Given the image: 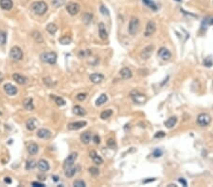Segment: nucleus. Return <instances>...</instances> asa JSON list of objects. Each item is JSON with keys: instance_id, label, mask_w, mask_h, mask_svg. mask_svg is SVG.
Masks as SVG:
<instances>
[{"instance_id": "obj_5", "label": "nucleus", "mask_w": 213, "mask_h": 187, "mask_svg": "<svg viewBox=\"0 0 213 187\" xmlns=\"http://www.w3.org/2000/svg\"><path fill=\"white\" fill-rule=\"evenodd\" d=\"M210 122H211V117L207 113H200L197 117V124L201 126V127L208 126Z\"/></svg>"}, {"instance_id": "obj_10", "label": "nucleus", "mask_w": 213, "mask_h": 187, "mask_svg": "<svg viewBox=\"0 0 213 187\" xmlns=\"http://www.w3.org/2000/svg\"><path fill=\"white\" fill-rule=\"evenodd\" d=\"M157 55L161 60H169L172 58V52L166 47L159 48V50H158V52H157Z\"/></svg>"}, {"instance_id": "obj_11", "label": "nucleus", "mask_w": 213, "mask_h": 187, "mask_svg": "<svg viewBox=\"0 0 213 187\" xmlns=\"http://www.w3.org/2000/svg\"><path fill=\"white\" fill-rule=\"evenodd\" d=\"M154 52V45H148L146 47H144L141 52H140V57L142 60H148L150 59L151 54Z\"/></svg>"}, {"instance_id": "obj_14", "label": "nucleus", "mask_w": 213, "mask_h": 187, "mask_svg": "<svg viewBox=\"0 0 213 187\" xmlns=\"http://www.w3.org/2000/svg\"><path fill=\"white\" fill-rule=\"evenodd\" d=\"M4 91L7 95H9V96H15L18 93L17 88L12 83H6L4 85Z\"/></svg>"}, {"instance_id": "obj_30", "label": "nucleus", "mask_w": 213, "mask_h": 187, "mask_svg": "<svg viewBox=\"0 0 213 187\" xmlns=\"http://www.w3.org/2000/svg\"><path fill=\"white\" fill-rule=\"evenodd\" d=\"M142 1L144 3V5H146L147 7H149L150 9H151L153 10H157L158 7H157V5L156 4V3L153 1V0H142Z\"/></svg>"}, {"instance_id": "obj_38", "label": "nucleus", "mask_w": 213, "mask_h": 187, "mask_svg": "<svg viewBox=\"0 0 213 187\" xmlns=\"http://www.w3.org/2000/svg\"><path fill=\"white\" fill-rule=\"evenodd\" d=\"M7 41V34L5 31H0V45H4Z\"/></svg>"}, {"instance_id": "obj_52", "label": "nucleus", "mask_w": 213, "mask_h": 187, "mask_svg": "<svg viewBox=\"0 0 213 187\" xmlns=\"http://www.w3.org/2000/svg\"><path fill=\"white\" fill-rule=\"evenodd\" d=\"M44 82H45V84H46L48 86H51V85H50L49 82H52V81H51V80H50L49 78H44Z\"/></svg>"}, {"instance_id": "obj_19", "label": "nucleus", "mask_w": 213, "mask_h": 187, "mask_svg": "<svg viewBox=\"0 0 213 187\" xmlns=\"http://www.w3.org/2000/svg\"><path fill=\"white\" fill-rule=\"evenodd\" d=\"M120 75L123 80H129V78H131L133 77L132 71H131V69H129L128 67L122 68V69L120 71Z\"/></svg>"}, {"instance_id": "obj_17", "label": "nucleus", "mask_w": 213, "mask_h": 187, "mask_svg": "<svg viewBox=\"0 0 213 187\" xmlns=\"http://www.w3.org/2000/svg\"><path fill=\"white\" fill-rule=\"evenodd\" d=\"M37 136L42 139H49L51 137V131L46 129H40L37 131Z\"/></svg>"}, {"instance_id": "obj_57", "label": "nucleus", "mask_w": 213, "mask_h": 187, "mask_svg": "<svg viewBox=\"0 0 213 187\" xmlns=\"http://www.w3.org/2000/svg\"><path fill=\"white\" fill-rule=\"evenodd\" d=\"M168 187H176V185L175 184H169Z\"/></svg>"}, {"instance_id": "obj_44", "label": "nucleus", "mask_w": 213, "mask_h": 187, "mask_svg": "<svg viewBox=\"0 0 213 187\" xmlns=\"http://www.w3.org/2000/svg\"><path fill=\"white\" fill-rule=\"evenodd\" d=\"M86 98H87V94H85V93H81L76 96V98H77L79 101H84V100H85Z\"/></svg>"}, {"instance_id": "obj_43", "label": "nucleus", "mask_w": 213, "mask_h": 187, "mask_svg": "<svg viewBox=\"0 0 213 187\" xmlns=\"http://www.w3.org/2000/svg\"><path fill=\"white\" fill-rule=\"evenodd\" d=\"M86 184L84 181H82V179H77V181H75L73 182V186L75 187H84Z\"/></svg>"}, {"instance_id": "obj_13", "label": "nucleus", "mask_w": 213, "mask_h": 187, "mask_svg": "<svg viewBox=\"0 0 213 187\" xmlns=\"http://www.w3.org/2000/svg\"><path fill=\"white\" fill-rule=\"evenodd\" d=\"M89 80L90 81L92 82L94 84H100L102 83L104 80V76L102 74H99V73H94V74H91L89 77Z\"/></svg>"}, {"instance_id": "obj_39", "label": "nucleus", "mask_w": 213, "mask_h": 187, "mask_svg": "<svg viewBox=\"0 0 213 187\" xmlns=\"http://www.w3.org/2000/svg\"><path fill=\"white\" fill-rule=\"evenodd\" d=\"M204 65L207 66V67H210V66L213 65V59H212V57L209 56V57H207V58H205L204 60Z\"/></svg>"}, {"instance_id": "obj_9", "label": "nucleus", "mask_w": 213, "mask_h": 187, "mask_svg": "<svg viewBox=\"0 0 213 187\" xmlns=\"http://www.w3.org/2000/svg\"><path fill=\"white\" fill-rule=\"evenodd\" d=\"M80 10H81V7L78 3L70 2L66 5V10L70 15H76V14H78Z\"/></svg>"}, {"instance_id": "obj_23", "label": "nucleus", "mask_w": 213, "mask_h": 187, "mask_svg": "<svg viewBox=\"0 0 213 187\" xmlns=\"http://www.w3.org/2000/svg\"><path fill=\"white\" fill-rule=\"evenodd\" d=\"M23 106L27 111H33L34 110V105H33V100L30 98H25L23 100Z\"/></svg>"}, {"instance_id": "obj_6", "label": "nucleus", "mask_w": 213, "mask_h": 187, "mask_svg": "<svg viewBox=\"0 0 213 187\" xmlns=\"http://www.w3.org/2000/svg\"><path fill=\"white\" fill-rule=\"evenodd\" d=\"M77 157H78V154L76 152H72L69 156H68L66 160L64 162V164H63V167L64 169L66 170L67 168H69L71 166H73V164L75 163V161L77 160Z\"/></svg>"}, {"instance_id": "obj_15", "label": "nucleus", "mask_w": 213, "mask_h": 187, "mask_svg": "<svg viewBox=\"0 0 213 187\" xmlns=\"http://www.w3.org/2000/svg\"><path fill=\"white\" fill-rule=\"evenodd\" d=\"M12 78H13V80H15V82H17V83L20 85H24L28 82V78L26 77L21 74H18V73H14L12 75Z\"/></svg>"}, {"instance_id": "obj_50", "label": "nucleus", "mask_w": 213, "mask_h": 187, "mask_svg": "<svg viewBox=\"0 0 213 187\" xmlns=\"http://www.w3.org/2000/svg\"><path fill=\"white\" fill-rule=\"evenodd\" d=\"M93 141L95 144H100V138L99 137V135H95L93 137Z\"/></svg>"}, {"instance_id": "obj_1", "label": "nucleus", "mask_w": 213, "mask_h": 187, "mask_svg": "<svg viewBox=\"0 0 213 187\" xmlns=\"http://www.w3.org/2000/svg\"><path fill=\"white\" fill-rule=\"evenodd\" d=\"M48 6L44 1L33 2L30 6L31 12L35 13L36 15H44V14L48 12Z\"/></svg>"}, {"instance_id": "obj_21", "label": "nucleus", "mask_w": 213, "mask_h": 187, "mask_svg": "<svg viewBox=\"0 0 213 187\" xmlns=\"http://www.w3.org/2000/svg\"><path fill=\"white\" fill-rule=\"evenodd\" d=\"M37 165H38L39 170L42 171V172H46V171H48V170H49V168H50L49 164H48L46 160H43V159L39 160Z\"/></svg>"}, {"instance_id": "obj_12", "label": "nucleus", "mask_w": 213, "mask_h": 187, "mask_svg": "<svg viewBox=\"0 0 213 187\" xmlns=\"http://www.w3.org/2000/svg\"><path fill=\"white\" fill-rule=\"evenodd\" d=\"M87 125V122L86 121H77V122H72V123L68 124L67 129H70V131H78L82 128L85 127Z\"/></svg>"}, {"instance_id": "obj_35", "label": "nucleus", "mask_w": 213, "mask_h": 187, "mask_svg": "<svg viewBox=\"0 0 213 187\" xmlns=\"http://www.w3.org/2000/svg\"><path fill=\"white\" fill-rule=\"evenodd\" d=\"M112 114H113V111L112 110H105L100 113V118L103 120H105V119H107V118H109Z\"/></svg>"}, {"instance_id": "obj_8", "label": "nucleus", "mask_w": 213, "mask_h": 187, "mask_svg": "<svg viewBox=\"0 0 213 187\" xmlns=\"http://www.w3.org/2000/svg\"><path fill=\"white\" fill-rule=\"evenodd\" d=\"M156 30V25L154 21H149L146 25L145 28V31H144V36L145 37H150V36L153 35Z\"/></svg>"}, {"instance_id": "obj_20", "label": "nucleus", "mask_w": 213, "mask_h": 187, "mask_svg": "<svg viewBox=\"0 0 213 187\" xmlns=\"http://www.w3.org/2000/svg\"><path fill=\"white\" fill-rule=\"evenodd\" d=\"M99 35L102 40H106L108 37V33L106 31L105 28V25L103 23H100L99 24Z\"/></svg>"}, {"instance_id": "obj_48", "label": "nucleus", "mask_w": 213, "mask_h": 187, "mask_svg": "<svg viewBox=\"0 0 213 187\" xmlns=\"http://www.w3.org/2000/svg\"><path fill=\"white\" fill-rule=\"evenodd\" d=\"M165 135H166V133L164 131H158L154 134V137L156 138H163V137H165Z\"/></svg>"}, {"instance_id": "obj_54", "label": "nucleus", "mask_w": 213, "mask_h": 187, "mask_svg": "<svg viewBox=\"0 0 213 187\" xmlns=\"http://www.w3.org/2000/svg\"><path fill=\"white\" fill-rule=\"evenodd\" d=\"M154 181H156V179H147V181H144L143 182L147 183V182H154Z\"/></svg>"}, {"instance_id": "obj_28", "label": "nucleus", "mask_w": 213, "mask_h": 187, "mask_svg": "<svg viewBox=\"0 0 213 187\" xmlns=\"http://www.w3.org/2000/svg\"><path fill=\"white\" fill-rule=\"evenodd\" d=\"M38 149H39V147L35 143H31L30 145L28 146V151L30 155H35V154H37Z\"/></svg>"}, {"instance_id": "obj_36", "label": "nucleus", "mask_w": 213, "mask_h": 187, "mask_svg": "<svg viewBox=\"0 0 213 187\" xmlns=\"http://www.w3.org/2000/svg\"><path fill=\"white\" fill-rule=\"evenodd\" d=\"M51 4L55 8H60L66 4V0H51Z\"/></svg>"}, {"instance_id": "obj_46", "label": "nucleus", "mask_w": 213, "mask_h": 187, "mask_svg": "<svg viewBox=\"0 0 213 187\" xmlns=\"http://www.w3.org/2000/svg\"><path fill=\"white\" fill-rule=\"evenodd\" d=\"M162 154H163V151H162L161 149H159V148H156V149L154 150V152H153V156H154V157H156V158H158V157L162 156Z\"/></svg>"}, {"instance_id": "obj_27", "label": "nucleus", "mask_w": 213, "mask_h": 187, "mask_svg": "<svg viewBox=\"0 0 213 187\" xmlns=\"http://www.w3.org/2000/svg\"><path fill=\"white\" fill-rule=\"evenodd\" d=\"M31 36H32V38H33L34 40H35V42L39 43V44H42V43L44 42V38H43L42 34L39 31H36V30L35 31H32Z\"/></svg>"}, {"instance_id": "obj_56", "label": "nucleus", "mask_w": 213, "mask_h": 187, "mask_svg": "<svg viewBox=\"0 0 213 187\" xmlns=\"http://www.w3.org/2000/svg\"><path fill=\"white\" fill-rule=\"evenodd\" d=\"M52 179H54V182H58V181H59V177H58V176H52Z\"/></svg>"}, {"instance_id": "obj_47", "label": "nucleus", "mask_w": 213, "mask_h": 187, "mask_svg": "<svg viewBox=\"0 0 213 187\" xmlns=\"http://www.w3.org/2000/svg\"><path fill=\"white\" fill-rule=\"evenodd\" d=\"M107 146H109L110 148H114V147H115V140H114V139H112V138L108 139V141H107Z\"/></svg>"}, {"instance_id": "obj_7", "label": "nucleus", "mask_w": 213, "mask_h": 187, "mask_svg": "<svg viewBox=\"0 0 213 187\" xmlns=\"http://www.w3.org/2000/svg\"><path fill=\"white\" fill-rule=\"evenodd\" d=\"M131 98L133 100V102L138 103V104H143L147 100L146 96L142 93H139L138 91L132 92L131 93Z\"/></svg>"}, {"instance_id": "obj_3", "label": "nucleus", "mask_w": 213, "mask_h": 187, "mask_svg": "<svg viewBox=\"0 0 213 187\" xmlns=\"http://www.w3.org/2000/svg\"><path fill=\"white\" fill-rule=\"evenodd\" d=\"M139 20L138 18L136 17H132L131 20L129 22V26H128V31L131 35H136L138 33V28H139Z\"/></svg>"}, {"instance_id": "obj_34", "label": "nucleus", "mask_w": 213, "mask_h": 187, "mask_svg": "<svg viewBox=\"0 0 213 187\" xmlns=\"http://www.w3.org/2000/svg\"><path fill=\"white\" fill-rule=\"evenodd\" d=\"M36 165H37V163H36V161L34 160H28L26 164V169L27 170H32L34 169L36 167Z\"/></svg>"}, {"instance_id": "obj_26", "label": "nucleus", "mask_w": 213, "mask_h": 187, "mask_svg": "<svg viewBox=\"0 0 213 187\" xmlns=\"http://www.w3.org/2000/svg\"><path fill=\"white\" fill-rule=\"evenodd\" d=\"M73 113L76 114V116H84V114L86 113V111H85V110H84L82 106H80V105H76V106L73 107Z\"/></svg>"}, {"instance_id": "obj_24", "label": "nucleus", "mask_w": 213, "mask_h": 187, "mask_svg": "<svg viewBox=\"0 0 213 187\" xmlns=\"http://www.w3.org/2000/svg\"><path fill=\"white\" fill-rule=\"evenodd\" d=\"M91 139H92L91 132L85 131V132H82L81 134V141L84 144H89L90 141H91Z\"/></svg>"}, {"instance_id": "obj_51", "label": "nucleus", "mask_w": 213, "mask_h": 187, "mask_svg": "<svg viewBox=\"0 0 213 187\" xmlns=\"http://www.w3.org/2000/svg\"><path fill=\"white\" fill-rule=\"evenodd\" d=\"M178 181H179V182H180V183H182V184H183L184 186H187V182H186V179H185L180 178V179H178Z\"/></svg>"}, {"instance_id": "obj_37", "label": "nucleus", "mask_w": 213, "mask_h": 187, "mask_svg": "<svg viewBox=\"0 0 213 187\" xmlns=\"http://www.w3.org/2000/svg\"><path fill=\"white\" fill-rule=\"evenodd\" d=\"M59 42L62 45H69L71 43V38L68 37V36H64V37L59 39Z\"/></svg>"}, {"instance_id": "obj_41", "label": "nucleus", "mask_w": 213, "mask_h": 187, "mask_svg": "<svg viewBox=\"0 0 213 187\" xmlns=\"http://www.w3.org/2000/svg\"><path fill=\"white\" fill-rule=\"evenodd\" d=\"M92 19V14H90L88 12H85L84 15H82V21L85 22V24H88Z\"/></svg>"}, {"instance_id": "obj_25", "label": "nucleus", "mask_w": 213, "mask_h": 187, "mask_svg": "<svg viewBox=\"0 0 213 187\" xmlns=\"http://www.w3.org/2000/svg\"><path fill=\"white\" fill-rule=\"evenodd\" d=\"M176 123H177V117H176V116H172L165 122V126L168 129H172L176 125Z\"/></svg>"}, {"instance_id": "obj_53", "label": "nucleus", "mask_w": 213, "mask_h": 187, "mask_svg": "<svg viewBox=\"0 0 213 187\" xmlns=\"http://www.w3.org/2000/svg\"><path fill=\"white\" fill-rule=\"evenodd\" d=\"M4 181L6 183H12V179H10V178H9V177H6Z\"/></svg>"}, {"instance_id": "obj_16", "label": "nucleus", "mask_w": 213, "mask_h": 187, "mask_svg": "<svg viewBox=\"0 0 213 187\" xmlns=\"http://www.w3.org/2000/svg\"><path fill=\"white\" fill-rule=\"evenodd\" d=\"M38 125V121L35 117H30L28 118L26 122V127L28 131H34Z\"/></svg>"}, {"instance_id": "obj_55", "label": "nucleus", "mask_w": 213, "mask_h": 187, "mask_svg": "<svg viewBox=\"0 0 213 187\" xmlns=\"http://www.w3.org/2000/svg\"><path fill=\"white\" fill-rule=\"evenodd\" d=\"M3 80H4V76H3V74H2V73H0V84L2 83Z\"/></svg>"}, {"instance_id": "obj_58", "label": "nucleus", "mask_w": 213, "mask_h": 187, "mask_svg": "<svg viewBox=\"0 0 213 187\" xmlns=\"http://www.w3.org/2000/svg\"><path fill=\"white\" fill-rule=\"evenodd\" d=\"M177 1H179V2H180V1H181V0H177Z\"/></svg>"}, {"instance_id": "obj_49", "label": "nucleus", "mask_w": 213, "mask_h": 187, "mask_svg": "<svg viewBox=\"0 0 213 187\" xmlns=\"http://www.w3.org/2000/svg\"><path fill=\"white\" fill-rule=\"evenodd\" d=\"M31 185L34 186V187H44L45 185L43 184L41 182H31Z\"/></svg>"}, {"instance_id": "obj_4", "label": "nucleus", "mask_w": 213, "mask_h": 187, "mask_svg": "<svg viewBox=\"0 0 213 187\" xmlns=\"http://www.w3.org/2000/svg\"><path fill=\"white\" fill-rule=\"evenodd\" d=\"M10 57L13 60H21L23 59V51L19 46H13L10 51Z\"/></svg>"}, {"instance_id": "obj_45", "label": "nucleus", "mask_w": 213, "mask_h": 187, "mask_svg": "<svg viewBox=\"0 0 213 187\" xmlns=\"http://www.w3.org/2000/svg\"><path fill=\"white\" fill-rule=\"evenodd\" d=\"M89 173L92 176H98L100 174V170L97 167H90L89 168Z\"/></svg>"}, {"instance_id": "obj_42", "label": "nucleus", "mask_w": 213, "mask_h": 187, "mask_svg": "<svg viewBox=\"0 0 213 187\" xmlns=\"http://www.w3.org/2000/svg\"><path fill=\"white\" fill-rule=\"evenodd\" d=\"M100 12H102V14H103V15H109V10H108V9L106 8L104 5H100Z\"/></svg>"}, {"instance_id": "obj_40", "label": "nucleus", "mask_w": 213, "mask_h": 187, "mask_svg": "<svg viewBox=\"0 0 213 187\" xmlns=\"http://www.w3.org/2000/svg\"><path fill=\"white\" fill-rule=\"evenodd\" d=\"M91 55V51H90L89 49H86V50H81L80 52H79V56L81 57V58H86V57H88Z\"/></svg>"}, {"instance_id": "obj_59", "label": "nucleus", "mask_w": 213, "mask_h": 187, "mask_svg": "<svg viewBox=\"0 0 213 187\" xmlns=\"http://www.w3.org/2000/svg\"><path fill=\"white\" fill-rule=\"evenodd\" d=\"M0 114H2V113H1V111H0Z\"/></svg>"}, {"instance_id": "obj_32", "label": "nucleus", "mask_w": 213, "mask_h": 187, "mask_svg": "<svg viewBox=\"0 0 213 187\" xmlns=\"http://www.w3.org/2000/svg\"><path fill=\"white\" fill-rule=\"evenodd\" d=\"M77 167H69L67 168V169H66V172H64V175H66V177L67 178H72L73 176L75 175V173L77 172Z\"/></svg>"}, {"instance_id": "obj_18", "label": "nucleus", "mask_w": 213, "mask_h": 187, "mask_svg": "<svg viewBox=\"0 0 213 187\" xmlns=\"http://www.w3.org/2000/svg\"><path fill=\"white\" fill-rule=\"evenodd\" d=\"M89 156H90V158H91L92 161L96 164H103V159L100 156H99L98 154H97V152L95 151V150H92V151H90Z\"/></svg>"}, {"instance_id": "obj_22", "label": "nucleus", "mask_w": 213, "mask_h": 187, "mask_svg": "<svg viewBox=\"0 0 213 187\" xmlns=\"http://www.w3.org/2000/svg\"><path fill=\"white\" fill-rule=\"evenodd\" d=\"M0 7L5 10H10L13 7L12 0H0Z\"/></svg>"}, {"instance_id": "obj_29", "label": "nucleus", "mask_w": 213, "mask_h": 187, "mask_svg": "<svg viewBox=\"0 0 213 187\" xmlns=\"http://www.w3.org/2000/svg\"><path fill=\"white\" fill-rule=\"evenodd\" d=\"M46 31L48 32L49 34H51V35H53V34H55L56 33V31H57V30H58V28H57V26L55 24H53V23H49L48 26H46Z\"/></svg>"}, {"instance_id": "obj_2", "label": "nucleus", "mask_w": 213, "mask_h": 187, "mask_svg": "<svg viewBox=\"0 0 213 187\" xmlns=\"http://www.w3.org/2000/svg\"><path fill=\"white\" fill-rule=\"evenodd\" d=\"M40 59L43 63L53 65L57 63V54L55 52H44L40 55Z\"/></svg>"}, {"instance_id": "obj_33", "label": "nucleus", "mask_w": 213, "mask_h": 187, "mask_svg": "<svg viewBox=\"0 0 213 187\" xmlns=\"http://www.w3.org/2000/svg\"><path fill=\"white\" fill-rule=\"evenodd\" d=\"M51 98H54V101L58 106H64L66 105V100L62 98L61 96H51Z\"/></svg>"}, {"instance_id": "obj_31", "label": "nucleus", "mask_w": 213, "mask_h": 187, "mask_svg": "<svg viewBox=\"0 0 213 187\" xmlns=\"http://www.w3.org/2000/svg\"><path fill=\"white\" fill-rule=\"evenodd\" d=\"M108 100V98H107V96L105 95V94H102V95H100V96H99V98L97 99V101H96V105L97 106H100V105H102V104H104L106 101Z\"/></svg>"}]
</instances>
